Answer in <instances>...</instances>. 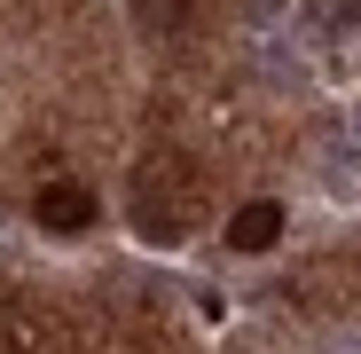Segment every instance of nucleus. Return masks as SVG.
<instances>
[{"mask_svg":"<svg viewBox=\"0 0 361 354\" xmlns=\"http://www.w3.org/2000/svg\"><path fill=\"white\" fill-rule=\"evenodd\" d=\"M180 24H189V0H134V32H149V40H173Z\"/></svg>","mask_w":361,"mask_h":354,"instance_id":"7ed1b4c3","label":"nucleus"},{"mask_svg":"<svg viewBox=\"0 0 361 354\" xmlns=\"http://www.w3.org/2000/svg\"><path fill=\"white\" fill-rule=\"evenodd\" d=\"M275 236H283V205H267V197H252V205L228 213V244L235 252H267Z\"/></svg>","mask_w":361,"mask_h":354,"instance_id":"f03ea898","label":"nucleus"},{"mask_svg":"<svg viewBox=\"0 0 361 354\" xmlns=\"http://www.w3.org/2000/svg\"><path fill=\"white\" fill-rule=\"evenodd\" d=\"M32 220H39V228H55V236H79V228L94 220V197H87L79 182H47V189L32 197Z\"/></svg>","mask_w":361,"mask_h":354,"instance_id":"f257e3e1","label":"nucleus"},{"mask_svg":"<svg viewBox=\"0 0 361 354\" xmlns=\"http://www.w3.org/2000/svg\"><path fill=\"white\" fill-rule=\"evenodd\" d=\"M322 24H330V32H353V24H361V0H330Z\"/></svg>","mask_w":361,"mask_h":354,"instance_id":"20e7f679","label":"nucleus"}]
</instances>
